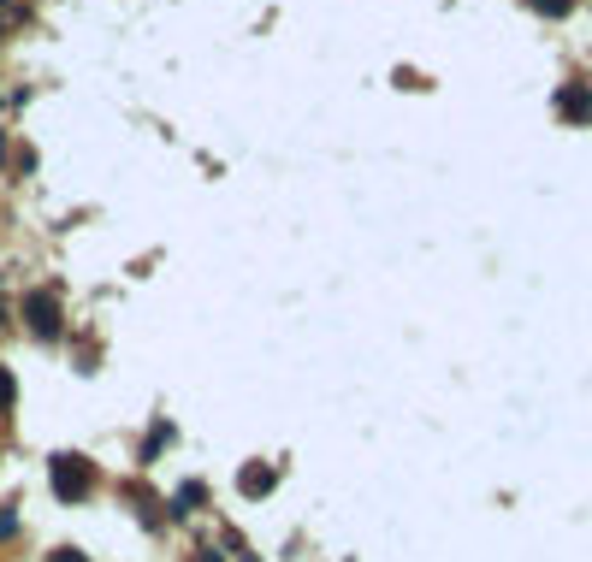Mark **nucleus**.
Wrapping results in <instances>:
<instances>
[{
	"instance_id": "6",
	"label": "nucleus",
	"mask_w": 592,
	"mask_h": 562,
	"mask_svg": "<svg viewBox=\"0 0 592 562\" xmlns=\"http://www.w3.org/2000/svg\"><path fill=\"white\" fill-rule=\"evenodd\" d=\"M0 403H13V379L6 373H0Z\"/></svg>"
},
{
	"instance_id": "5",
	"label": "nucleus",
	"mask_w": 592,
	"mask_h": 562,
	"mask_svg": "<svg viewBox=\"0 0 592 562\" xmlns=\"http://www.w3.org/2000/svg\"><path fill=\"white\" fill-rule=\"evenodd\" d=\"M243 486H249V492H267L273 474H267V468H255V474H243Z\"/></svg>"
},
{
	"instance_id": "2",
	"label": "nucleus",
	"mask_w": 592,
	"mask_h": 562,
	"mask_svg": "<svg viewBox=\"0 0 592 562\" xmlns=\"http://www.w3.org/2000/svg\"><path fill=\"white\" fill-rule=\"evenodd\" d=\"M557 107H563L569 112V119H592V95H587V89H563V95H557Z\"/></svg>"
},
{
	"instance_id": "4",
	"label": "nucleus",
	"mask_w": 592,
	"mask_h": 562,
	"mask_svg": "<svg viewBox=\"0 0 592 562\" xmlns=\"http://www.w3.org/2000/svg\"><path fill=\"white\" fill-rule=\"evenodd\" d=\"M527 6H534V13H545V18H563L575 0H527Z\"/></svg>"
},
{
	"instance_id": "1",
	"label": "nucleus",
	"mask_w": 592,
	"mask_h": 562,
	"mask_svg": "<svg viewBox=\"0 0 592 562\" xmlns=\"http://www.w3.org/2000/svg\"><path fill=\"white\" fill-rule=\"evenodd\" d=\"M54 492L59 497H84L89 492V462L84 456H59L54 462Z\"/></svg>"
},
{
	"instance_id": "7",
	"label": "nucleus",
	"mask_w": 592,
	"mask_h": 562,
	"mask_svg": "<svg viewBox=\"0 0 592 562\" xmlns=\"http://www.w3.org/2000/svg\"><path fill=\"white\" fill-rule=\"evenodd\" d=\"M54 562H84V557H77V550H59V557Z\"/></svg>"
},
{
	"instance_id": "3",
	"label": "nucleus",
	"mask_w": 592,
	"mask_h": 562,
	"mask_svg": "<svg viewBox=\"0 0 592 562\" xmlns=\"http://www.w3.org/2000/svg\"><path fill=\"white\" fill-rule=\"evenodd\" d=\"M30 314H36V326H42V332L54 326V320H48V314H54V302H48V290H36V296H30Z\"/></svg>"
}]
</instances>
